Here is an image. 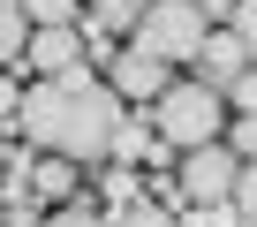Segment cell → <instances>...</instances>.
<instances>
[{
    "mask_svg": "<svg viewBox=\"0 0 257 227\" xmlns=\"http://www.w3.org/2000/svg\"><path fill=\"white\" fill-rule=\"evenodd\" d=\"M227 144H234L242 159H257V113H234V129H227Z\"/></svg>",
    "mask_w": 257,
    "mask_h": 227,
    "instance_id": "2e32d148",
    "label": "cell"
},
{
    "mask_svg": "<svg viewBox=\"0 0 257 227\" xmlns=\"http://www.w3.org/2000/svg\"><path fill=\"white\" fill-rule=\"evenodd\" d=\"M23 137L38 144V152H61V159H106L113 152V137H121V91L113 83H98V76H83V68H68V76H38L31 91H23Z\"/></svg>",
    "mask_w": 257,
    "mask_h": 227,
    "instance_id": "6da1fadb",
    "label": "cell"
},
{
    "mask_svg": "<svg viewBox=\"0 0 257 227\" xmlns=\"http://www.w3.org/2000/svg\"><path fill=\"white\" fill-rule=\"evenodd\" d=\"M182 189H189V204H234V174H242V152L234 144H197V152H182Z\"/></svg>",
    "mask_w": 257,
    "mask_h": 227,
    "instance_id": "277c9868",
    "label": "cell"
},
{
    "mask_svg": "<svg viewBox=\"0 0 257 227\" xmlns=\"http://www.w3.org/2000/svg\"><path fill=\"white\" fill-rule=\"evenodd\" d=\"M167 83H174V76H167L159 53H144V46H121V53H113V91H121V98H159Z\"/></svg>",
    "mask_w": 257,
    "mask_h": 227,
    "instance_id": "5b68a950",
    "label": "cell"
},
{
    "mask_svg": "<svg viewBox=\"0 0 257 227\" xmlns=\"http://www.w3.org/2000/svg\"><path fill=\"white\" fill-rule=\"evenodd\" d=\"M242 46H249V61H257V0H234V23H227Z\"/></svg>",
    "mask_w": 257,
    "mask_h": 227,
    "instance_id": "9a60e30c",
    "label": "cell"
},
{
    "mask_svg": "<svg viewBox=\"0 0 257 227\" xmlns=\"http://www.w3.org/2000/svg\"><path fill=\"white\" fill-rule=\"evenodd\" d=\"M204 38H212L204 0H152V8H144V23L128 31V46L159 53L167 68H174V61H197V53H204Z\"/></svg>",
    "mask_w": 257,
    "mask_h": 227,
    "instance_id": "3957f363",
    "label": "cell"
},
{
    "mask_svg": "<svg viewBox=\"0 0 257 227\" xmlns=\"http://www.w3.org/2000/svg\"><path fill=\"white\" fill-rule=\"evenodd\" d=\"M234 212L257 227V159H242V174H234Z\"/></svg>",
    "mask_w": 257,
    "mask_h": 227,
    "instance_id": "4fadbf2b",
    "label": "cell"
},
{
    "mask_svg": "<svg viewBox=\"0 0 257 227\" xmlns=\"http://www.w3.org/2000/svg\"><path fill=\"white\" fill-rule=\"evenodd\" d=\"M23 23H31V8H23V0H0V68H8V61L31 46V31H23Z\"/></svg>",
    "mask_w": 257,
    "mask_h": 227,
    "instance_id": "30bf717a",
    "label": "cell"
},
{
    "mask_svg": "<svg viewBox=\"0 0 257 227\" xmlns=\"http://www.w3.org/2000/svg\"><path fill=\"white\" fill-rule=\"evenodd\" d=\"M152 0H91V31H137Z\"/></svg>",
    "mask_w": 257,
    "mask_h": 227,
    "instance_id": "9c48e42d",
    "label": "cell"
},
{
    "mask_svg": "<svg viewBox=\"0 0 257 227\" xmlns=\"http://www.w3.org/2000/svg\"><path fill=\"white\" fill-rule=\"evenodd\" d=\"M31 8V23L46 31V23H76V0H23Z\"/></svg>",
    "mask_w": 257,
    "mask_h": 227,
    "instance_id": "5bb4252c",
    "label": "cell"
},
{
    "mask_svg": "<svg viewBox=\"0 0 257 227\" xmlns=\"http://www.w3.org/2000/svg\"><path fill=\"white\" fill-rule=\"evenodd\" d=\"M227 212H234V204H197V212H189L182 227H227Z\"/></svg>",
    "mask_w": 257,
    "mask_h": 227,
    "instance_id": "ac0fdd59",
    "label": "cell"
},
{
    "mask_svg": "<svg viewBox=\"0 0 257 227\" xmlns=\"http://www.w3.org/2000/svg\"><path fill=\"white\" fill-rule=\"evenodd\" d=\"M0 113H8V122L23 113V98H16V83H8V76H0Z\"/></svg>",
    "mask_w": 257,
    "mask_h": 227,
    "instance_id": "d6986e66",
    "label": "cell"
},
{
    "mask_svg": "<svg viewBox=\"0 0 257 227\" xmlns=\"http://www.w3.org/2000/svg\"><path fill=\"white\" fill-rule=\"evenodd\" d=\"M46 227H113V219H106V212H91V204L76 197V204H53V212H46Z\"/></svg>",
    "mask_w": 257,
    "mask_h": 227,
    "instance_id": "7c38bea8",
    "label": "cell"
},
{
    "mask_svg": "<svg viewBox=\"0 0 257 227\" xmlns=\"http://www.w3.org/2000/svg\"><path fill=\"white\" fill-rule=\"evenodd\" d=\"M227 106H242V113H257V68H242V76L227 83Z\"/></svg>",
    "mask_w": 257,
    "mask_h": 227,
    "instance_id": "e0dca14e",
    "label": "cell"
},
{
    "mask_svg": "<svg viewBox=\"0 0 257 227\" xmlns=\"http://www.w3.org/2000/svg\"><path fill=\"white\" fill-rule=\"evenodd\" d=\"M8 227H46V219H23V212H16V219H8Z\"/></svg>",
    "mask_w": 257,
    "mask_h": 227,
    "instance_id": "ffe728a7",
    "label": "cell"
},
{
    "mask_svg": "<svg viewBox=\"0 0 257 227\" xmlns=\"http://www.w3.org/2000/svg\"><path fill=\"white\" fill-rule=\"evenodd\" d=\"M76 53H83V31H76V23H46V31H31V46H23V61H31L38 76H68Z\"/></svg>",
    "mask_w": 257,
    "mask_h": 227,
    "instance_id": "8992f818",
    "label": "cell"
},
{
    "mask_svg": "<svg viewBox=\"0 0 257 227\" xmlns=\"http://www.w3.org/2000/svg\"><path fill=\"white\" fill-rule=\"evenodd\" d=\"M113 227H182V219H174L167 204H152V197H137V204H121V219H113Z\"/></svg>",
    "mask_w": 257,
    "mask_h": 227,
    "instance_id": "8fae6325",
    "label": "cell"
},
{
    "mask_svg": "<svg viewBox=\"0 0 257 227\" xmlns=\"http://www.w3.org/2000/svg\"><path fill=\"white\" fill-rule=\"evenodd\" d=\"M242 68H257V61H249V46H242L234 31H212V38H204V53H197V76L227 91V83H234Z\"/></svg>",
    "mask_w": 257,
    "mask_h": 227,
    "instance_id": "52a82bcc",
    "label": "cell"
},
{
    "mask_svg": "<svg viewBox=\"0 0 257 227\" xmlns=\"http://www.w3.org/2000/svg\"><path fill=\"white\" fill-rule=\"evenodd\" d=\"M152 106H159V113H152V129H159L174 152L227 144V91H219V83H204V76H182V83H167Z\"/></svg>",
    "mask_w": 257,
    "mask_h": 227,
    "instance_id": "7a4b0ae2",
    "label": "cell"
},
{
    "mask_svg": "<svg viewBox=\"0 0 257 227\" xmlns=\"http://www.w3.org/2000/svg\"><path fill=\"white\" fill-rule=\"evenodd\" d=\"M31 182L53 197V204H76V159H61V152H46L38 167H31Z\"/></svg>",
    "mask_w": 257,
    "mask_h": 227,
    "instance_id": "ba28073f",
    "label": "cell"
}]
</instances>
